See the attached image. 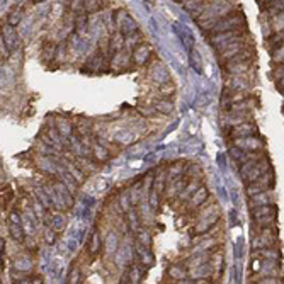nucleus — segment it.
<instances>
[{"label": "nucleus", "instance_id": "obj_1", "mask_svg": "<svg viewBox=\"0 0 284 284\" xmlns=\"http://www.w3.org/2000/svg\"><path fill=\"white\" fill-rule=\"evenodd\" d=\"M232 10H233V6L228 0H211L208 9L198 18L199 28L204 29V31H210L220 19L232 14Z\"/></svg>", "mask_w": 284, "mask_h": 284}, {"label": "nucleus", "instance_id": "obj_2", "mask_svg": "<svg viewBox=\"0 0 284 284\" xmlns=\"http://www.w3.org/2000/svg\"><path fill=\"white\" fill-rule=\"evenodd\" d=\"M240 28H245V18L242 12H235V14H228L222 18L208 32L210 34H218V32L232 31V29H240Z\"/></svg>", "mask_w": 284, "mask_h": 284}, {"label": "nucleus", "instance_id": "obj_3", "mask_svg": "<svg viewBox=\"0 0 284 284\" xmlns=\"http://www.w3.org/2000/svg\"><path fill=\"white\" fill-rule=\"evenodd\" d=\"M244 36H247L245 32V28L240 29H232V31H224V32H218V34H211L210 36V44L214 46L216 50L222 48V46L233 43V41H238Z\"/></svg>", "mask_w": 284, "mask_h": 284}, {"label": "nucleus", "instance_id": "obj_4", "mask_svg": "<svg viewBox=\"0 0 284 284\" xmlns=\"http://www.w3.org/2000/svg\"><path fill=\"white\" fill-rule=\"evenodd\" d=\"M248 36H250V34L244 36V38H242V40H238V41H233V43H228V44L222 46V48H218L220 58H222V60H232V58L235 56V54L245 52V50L248 48V43H247Z\"/></svg>", "mask_w": 284, "mask_h": 284}, {"label": "nucleus", "instance_id": "obj_5", "mask_svg": "<svg viewBox=\"0 0 284 284\" xmlns=\"http://www.w3.org/2000/svg\"><path fill=\"white\" fill-rule=\"evenodd\" d=\"M233 145L242 148L245 152H258L264 148V142L258 140L257 136H242V138H235Z\"/></svg>", "mask_w": 284, "mask_h": 284}, {"label": "nucleus", "instance_id": "obj_6", "mask_svg": "<svg viewBox=\"0 0 284 284\" xmlns=\"http://www.w3.org/2000/svg\"><path fill=\"white\" fill-rule=\"evenodd\" d=\"M210 2L211 0H184L182 6H184V9L188 10L194 19H198L199 16L208 9Z\"/></svg>", "mask_w": 284, "mask_h": 284}, {"label": "nucleus", "instance_id": "obj_7", "mask_svg": "<svg viewBox=\"0 0 284 284\" xmlns=\"http://www.w3.org/2000/svg\"><path fill=\"white\" fill-rule=\"evenodd\" d=\"M233 138H242V136H257V126L252 122H240V124L233 126L232 131Z\"/></svg>", "mask_w": 284, "mask_h": 284}, {"label": "nucleus", "instance_id": "obj_8", "mask_svg": "<svg viewBox=\"0 0 284 284\" xmlns=\"http://www.w3.org/2000/svg\"><path fill=\"white\" fill-rule=\"evenodd\" d=\"M224 68H226L228 74L232 75H238V74H245V72H248L252 68V62L248 60H240V62H228L226 65H224Z\"/></svg>", "mask_w": 284, "mask_h": 284}, {"label": "nucleus", "instance_id": "obj_9", "mask_svg": "<svg viewBox=\"0 0 284 284\" xmlns=\"http://www.w3.org/2000/svg\"><path fill=\"white\" fill-rule=\"evenodd\" d=\"M152 56V48L148 44H138L133 48V62L138 63V65H143L150 60Z\"/></svg>", "mask_w": 284, "mask_h": 284}, {"label": "nucleus", "instance_id": "obj_10", "mask_svg": "<svg viewBox=\"0 0 284 284\" xmlns=\"http://www.w3.org/2000/svg\"><path fill=\"white\" fill-rule=\"evenodd\" d=\"M262 7H264V12L269 18H274L276 14L284 10V0H270V2L264 4Z\"/></svg>", "mask_w": 284, "mask_h": 284}, {"label": "nucleus", "instance_id": "obj_11", "mask_svg": "<svg viewBox=\"0 0 284 284\" xmlns=\"http://www.w3.org/2000/svg\"><path fill=\"white\" fill-rule=\"evenodd\" d=\"M136 31H138V24L134 22V20L131 19L130 16H128V18H126L124 20H122L121 26H120V32H121V34L124 36V38L130 36V34H133V32H136Z\"/></svg>", "mask_w": 284, "mask_h": 284}, {"label": "nucleus", "instance_id": "obj_12", "mask_svg": "<svg viewBox=\"0 0 284 284\" xmlns=\"http://www.w3.org/2000/svg\"><path fill=\"white\" fill-rule=\"evenodd\" d=\"M278 208L272 204H260L252 208V218H258V216H267V214H276Z\"/></svg>", "mask_w": 284, "mask_h": 284}, {"label": "nucleus", "instance_id": "obj_13", "mask_svg": "<svg viewBox=\"0 0 284 284\" xmlns=\"http://www.w3.org/2000/svg\"><path fill=\"white\" fill-rule=\"evenodd\" d=\"M269 202H270L269 190H266V192H258V194H254V196H250V208H256V206H260V204H269Z\"/></svg>", "mask_w": 284, "mask_h": 284}, {"label": "nucleus", "instance_id": "obj_14", "mask_svg": "<svg viewBox=\"0 0 284 284\" xmlns=\"http://www.w3.org/2000/svg\"><path fill=\"white\" fill-rule=\"evenodd\" d=\"M87 26H88V16L87 12H78L77 14V19H75V31L78 34H82L84 31H87Z\"/></svg>", "mask_w": 284, "mask_h": 284}, {"label": "nucleus", "instance_id": "obj_15", "mask_svg": "<svg viewBox=\"0 0 284 284\" xmlns=\"http://www.w3.org/2000/svg\"><path fill=\"white\" fill-rule=\"evenodd\" d=\"M126 44V38L121 34V32H116V34H112L111 38V52L112 53H118V52H121L122 50V46Z\"/></svg>", "mask_w": 284, "mask_h": 284}, {"label": "nucleus", "instance_id": "obj_16", "mask_svg": "<svg viewBox=\"0 0 284 284\" xmlns=\"http://www.w3.org/2000/svg\"><path fill=\"white\" fill-rule=\"evenodd\" d=\"M189 58H190V66H192L194 70L198 72V74H201L202 72V65H201V56H199V53L196 50H190L189 52Z\"/></svg>", "mask_w": 284, "mask_h": 284}, {"label": "nucleus", "instance_id": "obj_17", "mask_svg": "<svg viewBox=\"0 0 284 284\" xmlns=\"http://www.w3.org/2000/svg\"><path fill=\"white\" fill-rule=\"evenodd\" d=\"M270 26H272L274 32L282 31L284 29V10L279 12V14H276L274 18H270Z\"/></svg>", "mask_w": 284, "mask_h": 284}, {"label": "nucleus", "instance_id": "obj_18", "mask_svg": "<svg viewBox=\"0 0 284 284\" xmlns=\"http://www.w3.org/2000/svg\"><path fill=\"white\" fill-rule=\"evenodd\" d=\"M97 10H100V0H84V12L92 14Z\"/></svg>", "mask_w": 284, "mask_h": 284}, {"label": "nucleus", "instance_id": "obj_19", "mask_svg": "<svg viewBox=\"0 0 284 284\" xmlns=\"http://www.w3.org/2000/svg\"><path fill=\"white\" fill-rule=\"evenodd\" d=\"M54 54H56V44L48 43V44L44 46V50H43V58H44V62H52L53 58H54Z\"/></svg>", "mask_w": 284, "mask_h": 284}, {"label": "nucleus", "instance_id": "obj_20", "mask_svg": "<svg viewBox=\"0 0 284 284\" xmlns=\"http://www.w3.org/2000/svg\"><path fill=\"white\" fill-rule=\"evenodd\" d=\"M276 220V214H267V216H258V218H254V222L258 226H269V224H272V222Z\"/></svg>", "mask_w": 284, "mask_h": 284}, {"label": "nucleus", "instance_id": "obj_21", "mask_svg": "<svg viewBox=\"0 0 284 284\" xmlns=\"http://www.w3.org/2000/svg\"><path fill=\"white\" fill-rule=\"evenodd\" d=\"M10 235H12V238L14 240H18V242H20L24 238V233H22V228L19 226V223L18 224H10Z\"/></svg>", "mask_w": 284, "mask_h": 284}, {"label": "nucleus", "instance_id": "obj_22", "mask_svg": "<svg viewBox=\"0 0 284 284\" xmlns=\"http://www.w3.org/2000/svg\"><path fill=\"white\" fill-rule=\"evenodd\" d=\"M20 19H22V10H14L12 14L9 16V19H7V22H9V26H18L20 22Z\"/></svg>", "mask_w": 284, "mask_h": 284}, {"label": "nucleus", "instance_id": "obj_23", "mask_svg": "<svg viewBox=\"0 0 284 284\" xmlns=\"http://www.w3.org/2000/svg\"><path fill=\"white\" fill-rule=\"evenodd\" d=\"M258 162V160H248V162H245V164H242V167H240V176H242V179H244L247 174L252 170L254 168V165H256Z\"/></svg>", "mask_w": 284, "mask_h": 284}, {"label": "nucleus", "instance_id": "obj_24", "mask_svg": "<svg viewBox=\"0 0 284 284\" xmlns=\"http://www.w3.org/2000/svg\"><path fill=\"white\" fill-rule=\"evenodd\" d=\"M172 109H174V106L168 102V100H160V102L156 104V111H160V112H164V114L170 112Z\"/></svg>", "mask_w": 284, "mask_h": 284}, {"label": "nucleus", "instance_id": "obj_25", "mask_svg": "<svg viewBox=\"0 0 284 284\" xmlns=\"http://www.w3.org/2000/svg\"><path fill=\"white\" fill-rule=\"evenodd\" d=\"M258 254H260V257H267V258H276V257H279L278 250H274V248H270V247H264Z\"/></svg>", "mask_w": 284, "mask_h": 284}, {"label": "nucleus", "instance_id": "obj_26", "mask_svg": "<svg viewBox=\"0 0 284 284\" xmlns=\"http://www.w3.org/2000/svg\"><path fill=\"white\" fill-rule=\"evenodd\" d=\"M180 38H182V41H184V46L190 52V50L194 48V40H192V38H190V34H189L188 31H184V32H182V34H180Z\"/></svg>", "mask_w": 284, "mask_h": 284}, {"label": "nucleus", "instance_id": "obj_27", "mask_svg": "<svg viewBox=\"0 0 284 284\" xmlns=\"http://www.w3.org/2000/svg\"><path fill=\"white\" fill-rule=\"evenodd\" d=\"M206 198V189H199L196 196H192V202L194 204H199V202H202Z\"/></svg>", "mask_w": 284, "mask_h": 284}, {"label": "nucleus", "instance_id": "obj_28", "mask_svg": "<svg viewBox=\"0 0 284 284\" xmlns=\"http://www.w3.org/2000/svg\"><path fill=\"white\" fill-rule=\"evenodd\" d=\"M100 247V242H99V236L94 235L92 236V244H90V252L92 254H97V250Z\"/></svg>", "mask_w": 284, "mask_h": 284}, {"label": "nucleus", "instance_id": "obj_29", "mask_svg": "<svg viewBox=\"0 0 284 284\" xmlns=\"http://www.w3.org/2000/svg\"><path fill=\"white\" fill-rule=\"evenodd\" d=\"M131 282H138V276H136V267H131Z\"/></svg>", "mask_w": 284, "mask_h": 284}, {"label": "nucleus", "instance_id": "obj_30", "mask_svg": "<svg viewBox=\"0 0 284 284\" xmlns=\"http://www.w3.org/2000/svg\"><path fill=\"white\" fill-rule=\"evenodd\" d=\"M260 282L269 284V282H281V281H278L276 278H264V279H260Z\"/></svg>", "mask_w": 284, "mask_h": 284}, {"label": "nucleus", "instance_id": "obj_31", "mask_svg": "<svg viewBox=\"0 0 284 284\" xmlns=\"http://www.w3.org/2000/svg\"><path fill=\"white\" fill-rule=\"evenodd\" d=\"M10 222H12V223H19V216L16 214V213H12V214H10Z\"/></svg>", "mask_w": 284, "mask_h": 284}, {"label": "nucleus", "instance_id": "obj_32", "mask_svg": "<svg viewBox=\"0 0 284 284\" xmlns=\"http://www.w3.org/2000/svg\"><path fill=\"white\" fill-rule=\"evenodd\" d=\"M170 276H172V278H180V276H182V270H180V272H177L176 269H172V270H170Z\"/></svg>", "mask_w": 284, "mask_h": 284}, {"label": "nucleus", "instance_id": "obj_33", "mask_svg": "<svg viewBox=\"0 0 284 284\" xmlns=\"http://www.w3.org/2000/svg\"><path fill=\"white\" fill-rule=\"evenodd\" d=\"M62 2H63V4H66V6H70V4H72V0H62Z\"/></svg>", "mask_w": 284, "mask_h": 284}, {"label": "nucleus", "instance_id": "obj_34", "mask_svg": "<svg viewBox=\"0 0 284 284\" xmlns=\"http://www.w3.org/2000/svg\"><path fill=\"white\" fill-rule=\"evenodd\" d=\"M174 2H179V4H182V2H184V0H174Z\"/></svg>", "mask_w": 284, "mask_h": 284}, {"label": "nucleus", "instance_id": "obj_35", "mask_svg": "<svg viewBox=\"0 0 284 284\" xmlns=\"http://www.w3.org/2000/svg\"><path fill=\"white\" fill-rule=\"evenodd\" d=\"M34 2H43V0H34Z\"/></svg>", "mask_w": 284, "mask_h": 284}]
</instances>
